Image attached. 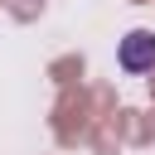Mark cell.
<instances>
[{
    "instance_id": "cell-1",
    "label": "cell",
    "mask_w": 155,
    "mask_h": 155,
    "mask_svg": "<svg viewBox=\"0 0 155 155\" xmlns=\"http://www.w3.org/2000/svg\"><path fill=\"white\" fill-rule=\"evenodd\" d=\"M116 63L126 73H150L155 68V34L150 29H131L121 39V48H116Z\"/></svg>"
}]
</instances>
